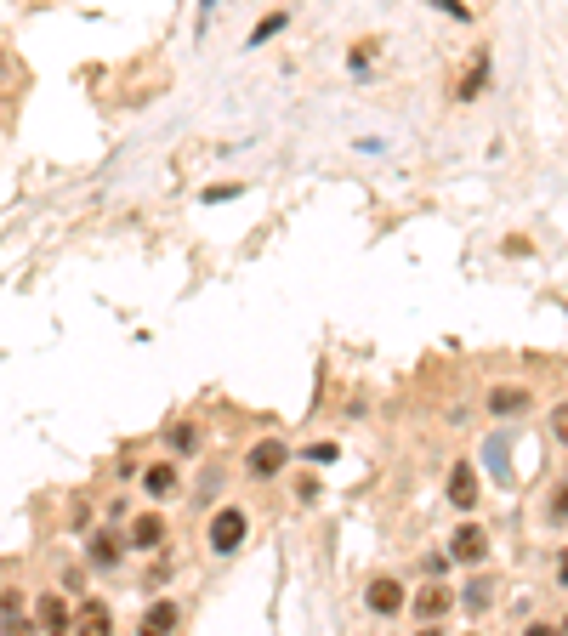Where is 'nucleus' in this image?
I'll list each match as a JSON object with an SVG mask.
<instances>
[{
    "label": "nucleus",
    "instance_id": "nucleus-1",
    "mask_svg": "<svg viewBox=\"0 0 568 636\" xmlns=\"http://www.w3.org/2000/svg\"><path fill=\"white\" fill-rule=\"evenodd\" d=\"M245 534H250V512H245V506H216L211 529H205V546H211V557H233V551L245 546Z\"/></svg>",
    "mask_w": 568,
    "mask_h": 636
},
{
    "label": "nucleus",
    "instance_id": "nucleus-2",
    "mask_svg": "<svg viewBox=\"0 0 568 636\" xmlns=\"http://www.w3.org/2000/svg\"><path fill=\"white\" fill-rule=\"evenodd\" d=\"M284 466H290V443H284V438H256V443L245 449V472L256 477V483L279 477Z\"/></svg>",
    "mask_w": 568,
    "mask_h": 636
},
{
    "label": "nucleus",
    "instance_id": "nucleus-3",
    "mask_svg": "<svg viewBox=\"0 0 568 636\" xmlns=\"http://www.w3.org/2000/svg\"><path fill=\"white\" fill-rule=\"evenodd\" d=\"M449 563H461V568H478L489 563V529H478V523H461V529L449 534V551H444Z\"/></svg>",
    "mask_w": 568,
    "mask_h": 636
},
{
    "label": "nucleus",
    "instance_id": "nucleus-4",
    "mask_svg": "<svg viewBox=\"0 0 568 636\" xmlns=\"http://www.w3.org/2000/svg\"><path fill=\"white\" fill-rule=\"evenodd\" d=\"M120 540H125V551H165L171 523H165L160 512H137V517H131V529H125Z\"/></svg>",
    "mask_w": 568,
    "mask_h": 636
},
{
    "label": "nucleus",
    "instance_id": "nucleus-5",
    "mask_svg": "<svg viewBox=\"0 0 568 636\" xmlns=\"http://www.w3.org/2000/svg\"><path fill=\"white\" fill-rule=\"evenodd\" d=\"M404 608L421 619V625H438L444 614H455V585H421L415 597H404Z\"/></svg>",
    "mask_w": 568,
    "mask_h": 636
},
{
    "label": "nucleus",
    "instance_id": "nucleus-6",
    "mask_svg": "<svg viewBox=\"0 0 568 636\" xmlns=\"http://www.w3.org/2000/svg\"><path fill=\"white\" fill-rule=\"evenodd\" d=\"M404 580H392V574H375L370 591H364V602H370V614L375 619H392V614H404Z\"/></svg>",
    "mask_w": 568,
    "mask_h": 636
},
{
    "label": "nucleus",
    "instance_id": "nucleus-7",
    "mask_svg": "<svg viewBox=\"0 0 568 636\" xmlns=\"http://www.w3.org/2000/svg\"><path fill=\"white\" fill-rule=\"evenodd\" d=\"M86 563L97 568V574H114V568L125 563V540H120L114 529H97V534L86 540Z\"/></svg>",
    "mask_w": 568,
    "mask_h": 636
},
{
    "label": "nucleus",
    "instance_id": "nucleus-8",
    "mask_svg": "<svg viewBox=\"0 0 568 636\" xmlns=\"http://www.w3.org/2000/svg\"><path fill=\"white\" fill-rule=\"evenodd\" d=\"M177 489H182V472H177V460H154L148 472H142V495L148 500H177Z\"/></svg>",
    "mask_w": 568,
    "mask_h": 636
},
{
    "label": "nucleus",
    "instance_id": "nucleus-9",
    "mask_svg": "<svg viewBox=\"0 0 568 636\" xmlns=\"http://www.w3.org/2000/svg\"><path fill=\"white\" fill-rule=\"evenodd\" d=\"M489 80H495V63H489V52L472 57V69L455 80V103H478L483 91H489Z\"/></svg>",
    "mask_w": 568,
    "mask_h": 636
},
{
    "label": "nucleus",
    "instance_id": "nucleus-10",
    "mask_svg": "<svg viewBox=\"0 0 568 636\" xmlns=\"http://www.w3.org/2000/svg\"><path fill=\"white\" fill-rule=\"evenodd\" d=\"M478 472H472V460H455V472H449V506L455 512H472L478 506Z\"/></svg>",
    "mask_w": 568,
    "mask_h": 636
},
{
    "label": "nucleus",
    "instance_id": "nucleus-11",
    "mask_svg": "<svg viewBox=\"0 0 568 636\" xmlns=\"http://www.w3.org/2000/svg\"><path fill=\"white\" fill-rule=\"evenodd\" d=\"M35 625L40 631H74V608L57 591H46V597L35 602Z\"/></svg>",
    "mask_w": 568,
    "mask_h": 636
},
{
    "label": "nucleus",
    "instance_id": "nucleus-12",
    "mask_svg": "<svg viewBox=\"0 0 568 636\" xmlns=\"http://www.w3.org/2000/svg\"><path fill=\"white\" fill-rule=\"evenodd\" d=\"M529 404H534L529 387H495V392H489V415H495V421H517Z\"/></svg>",
    "mask_w": 568,
    "mask_h": 636
},
{
    "label": "nucleus",
    "instance_id": "nucleus-13",
    "mask_svg": "<svg viewBox=\"0 0 568 636\" xmlns=\"http://www.w3.org/2000/svg\"><path fill=\"white\" fill-rule=\"evenodd\" d=\"M182 625V602H171V597H160L148 614H142V625L137 631H148V636H165V631H177Z\"/></svg>",
    "mask_w": 568,
    "mask_h": 636
},
{
    "label": "nucleus",
    "instance_id": "nucleus-14",
    "mask_svg": "<svg viewBox=\"0 0 568 636\" xmlns=\"http://www.w3.org/2000/svg\"><path fill=\"white\" fill-rule=\"evenodd\" d=\"M74 625H86V631H114V608L97 597H86L80 608H74Z\"/></svg>",
    "mask_w": 568,
    "mask_h": 636
},
{
    "label": "nucleus",
    "instance_id": "nucleus-15",
    "mask_svg": "<svg viewBox=\"0 0 568 636\" xmlns=\"http://www.w3.org/2000/svg\"><path fill=\"white\" fill-rule=\"evenodd\" d=\"M506 449H512L506 438H489V443H483V466H489L495 477H512V455H506Z\"/></svg>",
    "mask_w": 568,
    "mask_h": 636
},
{
    "label": "nucleus",
    "instance_id": "nucleus-16",
    "mask_svg": "<svg viewBox=\"0 0 568 636\" xmlns=\"http://www.w3.org/2000/svg\"><path fill=\"white\" fill-rule=\"evenodd\" d=\"M461 602H466V608H472V614H483V608L495 602V580H489V574H478V580H472V585H466V591H461Z\"/></svg>",
    "mask_w": 568,
    "mask_h": 636
},
{
    "label": "nucleus",
    "instance_id": "nucleus-17",
    "mask_svg": "<svg viewBox=\"0 0 568 636\" xmlns=\"http://www.w3.org/2000/svg\"><path fill=\"white\" fill-rule=\"evenodd\" d=\"M165 443H171L177 455H199V426L194 421H177L171 432H165Z\"/></svg>",
    "mask_w": 568,
    "mask_h": 636
},
{
    "label": "nucleus",
    "instance_id": "nucleus-18",
    "mask_svg": "<svg viewBox=\"0 0 568 636\" xmlns=\"http://www.w3.org/2000/svg\"><path fill=\"white\" fill-rule=\"evenodd\" d=\"M284 23H290V18H284V12H267V18L256 23V29H250V40H245V46H267V40H273V35H284Z\"/></svg>",
    "mask_w": 568,
    "mask_h": 636
},
{
    "label": "nucleus",
    "instance_id": "nucleus-19",
    "mask_svg": "<svg viewBox=\"0 0 568 636\" xmlns=\"http://www.w3.org/2000/svg\"><path fill=\"white\" fill-rule=\"evenodd\" d=\"M290 455L313 460V466H330V460H341V443H307V449H290Z\"/></svg>",
    "mask_w": 568,
    "mask_h": 636
},
{
    "label": "nucleus",
    "instance_id": "nucleus-20",
    "mask_svg": "<svg viewBox=\"0 0 568 636\" xmlns=\"http://www.w3.org/2000/svg\"><path fill=\"white\" fill-rule=\"evenodd\" d=\"M375 63V40H364V46H353V52H347V69L353 74H364Z\"/></svg>",
    "mask_w": 568,
    "mask_h": 636
},
{
    "label": "nucleus",
    "instance_id": "nucleus-21",
    "mask_svg": "<svg viewBox=\"0 0 568 636\" xmlns=\"http://www.w3.org/2000/svg\"><path fill=\"white\" fill-rule=\"evenodd\" d=\"M319 495H324V483H319V477H302V483H296V500H302V506H313Z\"/></svg>",
    "mask_w": 568,
    "mask_h": 636
},
{
    "label": "nucleus",
    "instance_id": "nucleus-22",
    "mask_svg": "<svg viewBox=\"0 0 568 636\" xmlns=\"http://www.w3.org/2000/svg\"><path fill=\"white\" fill-rule=\"evenodd\" d=\"M222 199H239V182H216V188H205V205H222Z\"/></svg>",
    "mask_w": 568,
    "mask_h": 636
},
{
    "label": "nucleus",
    "instance_id": "nucleus-23",
    "mask_svg": "<svg viewBox=\"0 0 568 636\" xmlns=\"http://www.w3.org/2000/svg\"><path fill=\"white\" fill-rule=\"evenodd\" d=\"M432 6H438V12H449L455 23H466V18H472V6H466V0H432Z\"/></svg>",
    "mask_w": 568,
    "mask_h": 636
},
{
    "label": "nucleus",
    "instance_id": "nucleus-24",
    "mask_svg": "<svg viewBox=\"0 0 568 636\" xmlns=\"http://www.w3.org/2000/svg\"><path fill=\"white\" fill-rule=\"evenodd\" d=\"M18 608H23V597H18V591H0V619H12Z\"/></svg>",
    "mask_w": 568,
    "mask_h": 636
},
{
    "label": "nucleus",
    "instance_id": "nucleus-25",
    "mask_svg": "<svg viewBox=\"0 0 568 636\" xmlns=\"http://www.w3.org/2000/svg\"><path fill=\"white\" fill-rule=\"evenodd\" d=\"M6 74H12V63H6V46H0V86H6Z\"/></svg>",
    "mask_w": 568,
    "mask_h": 636
},
{
    "label": "nucleus",
    "instance_id": "nucleus-26",
    "mask_svg": "<svg viewBox=\"0 0 568 636\" xmlns=\"http://www.w3.org/2000/svg\"><path fill=\"white\" fill-rule=\"evenodd\" d=\"M199 12H205V18H211V12H216V0H199Z\"/></svg>",
    "mask_w": 568,
    "mask_h": 636
}]
</instances>
